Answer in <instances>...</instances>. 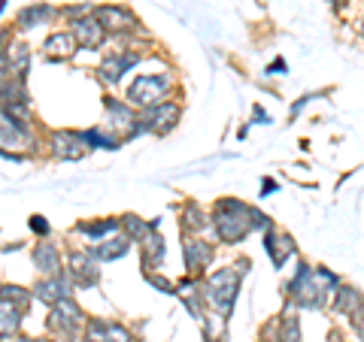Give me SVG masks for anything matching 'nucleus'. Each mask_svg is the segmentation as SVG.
Wrapping results in <instances>:
<instances>
[{"label":"nucleus","instance_id":"obj_1","mask_svg":"<svg viewBox=\"0 0 364 342\" xmlns=\"http://www.w3.org/2000/svg\"><path fill=\"white\" fill-rule=\"evenodd\" d=\"M213 227L222 243L234 246L240 239H246L249 231H255V227H267V219L261 212L249 209L240 200H219L213 209Z\"/></svg>","mask_w":364,"mask_h":342},{"label":"nucleus","instance_id":"obj_2","mask_svg":"<svg viewBox=\"0 0 364 342\" xmlns=\"http://www.w3.org/2000/svg\"><path fill=\"white\" fill-rule=\"evenodd\" d=\"M328 288H337V276L331 270H313L310 264H301L294 279L289 282V297L304 309H322L328 300Z\"/></svg>","mask_w":364,"mask_h":342},{"label":"nucleus","instance_id":"obj_3","mask_svg":"<svg viewBox=\"0 0 364 342\" xmlns=\"http://www.w3.org/2000/svg\"><path fill=\"white\" fill-rule=\"evenodd\" d=\"M173 91V76L170 73H143L128 85V104L136 109H152L164 104Z\"/></svg>","mask_w":364,"mask_h":342},{"label":"nucleus","instance_id":"obj_4","mask_svg":"<svg viewBox=\"0 0 364 342\" xmlns=\"http://www.w3.org/2000/svg\"><path fill=\"white\" fill-rule=\"evenodd\" d=\"M203 297L210 300V306L215 312H219L222 318L234 309V300H237V291H240V270H215L213 276L207 279V285H203Z\"/></svg>","mask_w":364,"mask_h":342},{"label":"nucleus","instance_id":"obj_5","mask_svg":"<svg viewBox=\"0 0 364 342\" xmlns=\"http://www.w3.org/2000/svg\"><path fill=\"white\" fill-rule=\"evenodd\" d=\"M9 145H13L16 161H25V155H18L16 149H33V133L28 121H18L0 109V155L9 152Z\"/></svg>","mask_w":364,"mask_h":342},{"label":"nucleus","instance_id":"obj_6","mask_svg":"<svg viewBox=\"0 0 364 342\" xmlns=\"http://www.w3.org/2000/svg\"><path fill=\"white\" fill-rule=\"evenodd\" d=\"M179 118H182V109L176 104H170V100H164V104H158L152 109H143V116L136 118V133L149 131V133L164 136L176 128Z\"/></svg>","mask_w":364,"mask_h":342},{"label":"nucleus","instance_id":"obj_7","mask_svg":"<svg viewBox=\"0 0 364 342\" xmlns=\"http://www.w3.org/2000/svg\"><path fill=\"white\" fill-rule=\"evenodd\" d=\"M88 321H85V315L82 309L70 300V297H64L52 306V315H49V327L52 330H61V336H76L79 330H82Z\"/></svg>","mask_w":364,"mask_h":342},{"label":"nucleus","instance_id":"obj_8","mask_svg":"<svg viewBox=\"0 0 364 342\" xmlns=\"http://www.w3.org/2000/svg\"><path fill=\"white\" fill-rule=\"evenodd\" d=\"M49 145L58 161H79V158H85L91 149L85 143V133H76V131H55Z\"/></svg>","mask_w":364,"mask_h":342},{"label":"nucleus","instance_id":"obj_9","mask_svg":"<svg viewBox=\"0 0 364 342\" xmlns=\"http://www.w3.org/2000/svg\"><path fill=\"white\" fill-rule=\"evenodd\" d=\"M67 276H70L73 285H79V288H95V285L100 282V267H97L95 255L73 252L70 258H67Z\"/></svg>","mask_w":364,"mask_h":342},{"label":"nucleus","instance_id":"obj_10","mask_svg":"<svg viewBox=\"0 0 364 342\" xmlns=\"http://www.w3.org/2000/svg\"><path fill=\"white\" fill-rule=\"evenodd\" d=\"M104 106H107V131H122V140L136 136V116L131 104H119V100L107 97Z\"/></svg>","mask_w":364,"mask_h":342},{"label":"nucleus","instance_id":"obj_11","mask_svg":"<svg viewBox=\"0 0 364 342\" xmlns=\"http://www.w3.org/2000/svg\"><path fill=\"white\" fill-rule=\"evenodd\" d=\"M70 294H73V279L64 276V272H58V276H43L37 285H33V297L46 306H55L58 300L70 297Z\"/></svg>","mask_w":364,"mask_h":342},{"label":"nucleus","instance_id":"obj_12","mask_svg":"<svg viewBox=\"0 0 364 342\" xmlns=\"http://www.w3.org/2000/svg\"><path fill=\"white\" fill-rule=\"evenodd\" d=\"M95 18L107 28V33H128L136 31V16L124 6H97Z\"/></svg>","mask_w":364,"mask_h":342},{"label":"nucleus","instance_id":"obj_13","mask_svg":"<svg viewBox=\"0 0 364 342\" xmlns=\"http://www.w3.org/2000/svg\"><path fill=\"white\" fill-rule=\"evenodd\" d=\"M136 61H140V55H136L134 49H128V52H112L109 58H107L104 64H100V70H97V73H100V82L112 88V85H116L124 73L131 70V67H134Z\"/></svg>","mask_w":364,"mask_h":342},{"label":"nucleus","instance_id":"obj_14","mask_svg":"<svg viewBox=\"0 0 364 342\" xmlns=\"http://www.w3.org/2000/svg\"><path fill=\"white\" fill-rule=\"evenodd\" d=\"M182 255H186V270L191 272V276H198V272L207 270V264L213 260V246L191 236V239L182 243Z\"/></svg>","mask_w":364,"mask_h":342},{"label":"nucleus","instance_id":"obj_15","mask_svg":"<svg viewBox=\"0 0 364 342\" xmlns=\"http://www.w3.org/2000/svg\"><path fill=\"white\" fill-rule=\"evenodd\" d=\"M73 37H76L79 45H85V49H100L104 40H107V28L100 25L97 18L85 16V18H76L73 21Z\"/></svg>","mask_w":364,"mask_h":342},{"label":"nucleus","instance_id":"obj_16","mask_svg":"<svg viewBox=\"0 0 364 342\" xmlns=\"http://www.w3.org/2000/svg\"><path fill=\"white\" fill-rule=\"evenodd\" d=\"M76 49H79V43L73 37V31H58V33H52V37L46 40L43 55L49 61H70L76 55Z\"/></svg>","mask_w":364,"mask_h":342},{"label":"nucleus","instance_id":"obj_17","mask_svg":"<svg viewBox=\"0 0 364 342\" xmlns=\"http://www.w3.org/2000/svg\"><path fill=\"white\" fill-rule=\"evenodd\" d=\"M33 267H37L43 276H58V272H61V252H58V246L37 243V248H33Z\"/></svg>","mask_w":364,"mask_h":342},{"label":"nucleus","instance_id":"obj_18","mask_svg":"<svg viewBox=\"0 0 364 342\" xmlns=\"http://www.w3.org/2000/svg\"><path fill=\"white\" fill-rule=\"evenodd\" d=\"M128 248H131V236L128 233H112L107 239H100V243H95V258L119 260L122 255H128Z\"/></svg>","mask_w":364,"mask_h":342},{"label":"nucleus","instance_id":"obj_19","mask_svg":"<svg viewBox=\"0 0 364 342\" xmlns=\"http://www.w3.org/2000/svg\"><path fill=\"white\" fill-rule=\"evenodd\" d=\"M334 312L340 315H361L364 312V297L358 288H349V285H340V288L334 291Z\"/></svg>","mask_w":364,"mask_h":342},{"label":"nucleus","instance_id":"obj_20","mask_svg":"<svg viewBox=\"0 0 364 342\" xmlns=\"http://www.w3.org/2000/svg\"><path fill=\"white\" fill-rule=\"evenodd\" d=\"M264 248L270 252V260H273V267H282L286 264V258L294 255V243H291V236L289 233H277V231H270L264 236Z\"/></svg>","mask_w":364,"mask_h":342},{"label":"nucleus","instance_id":"obj_21","mask_svg":"<svg viewBox=\"0 0 364 342\" xmlns=\"http://www.w3.org/2000/svg\"><path fill=\"white\" fill-rule=\"evenodd\" d=\"M6 61H9V70H13V76H18V79H25L28 76V67H31V49L25 43H18V40H13L6 45Z\"/></svg>","mask_w":364,"mask_h":342},{"label":"nucleus","instance_id":"obj_22","mask_svg":"<svg viewBox=\"0 0 364 342\" xmlns=\"http://www.w3.org/2000/svg\"><path fill=\"white\" fill-rule=\"evenodd\" d=\"M21 324V306H16L13 300L0 297V342L9 339Z\"/></svg>","mask_w":364,"mask_h":342},{"label":"nucleus","instance_id":"obj_23","mask_svg":"<svg viewBox=\"0 0 364 342\" xmlns=\"http://www.w3.org/2000/svg\"><path fill=\"white\" fill-rule=\"evenodd\" d=\"M55 16H61L58 9H52V6H46V4H40V6H25L21 13L16 16V25L21 28V31H28V28H33V25H43V21H52Z\"/></svg>","mask_w":364,"mask_h":342},{"label":"nucleus","instance_id":"obj_24","mask_svg":"<svg viewBox=\"0 0 364 342\" xmlns=\"http://www.w3.org/2000/svg\"><path fill=\"white\" fill-rule=\"evenodd\" d=\"M140 248H143V267H146V270L161 267V260H164V239H161V233L152 231V233L140 243Z\"/></svg>","mask_w":364,"mask_h":342},{"label":"nucleus","instance_id":"obj_25","mask_svg":"<svg viewBox=\"0 0 364 342\" xmlns=\"http://www.w3.org/2000/svg\"><path fill=\"white\" fill-rule=\"evenodd\" d=\"M122 231V221L116 219H100V221H88V224H79V233L88 236L91 243H100V239H107L112 233Z\"/></svg>","mask_w":364,"mask_h":342},{"label":"nucleus","instance_id":"obj_26","mask_svg":"<svg viewBox=\"0 0 364 342\" xmlns=\"http://www.w3.org/2000/svg\"><path fill=\"white\" fill-rule=\"evenodd\" d=\"M122 231L128 233L134 243H143V239L155 231V221H143L140 215H122Z\"/></svg>","mask_w":364,"mask_h":342},{"label":"nucleus","instance_id":"obj_27","mask_svg":"<svg viewBox=\"0 0 364 342\" xmlns=\"http://www.w3.org/2000/svg\"><path fill=\"white\" fill-rule=\"evenodd\" d=\"M207 212H203L198 203H186L182 206V231H188V233H200L203 227H207Z\"/></svg>","mask_w":364,"mask_h":342},{"label":"nucleus","instance_id":"obj_28","mask_svg":"<svg viewBox=\"0 0 364 342\" xmlns=\"http://www.w3.org/2000/svg\"><path fill=\"white\" fill-rule=\"evenodd\" d=\"M85 143L91 145V149H119V136H107L100 128H88L85 131Z\"/></svg>","mask_w":364,"mask_h":342},{"label":"nucleus","instance_id":"obj_29","mask_svg":"<svg viewBox=\"0 0 364 342\" xmlns=\"http://www.w3.org/2000/svg\"><path fill=\"white\" fill-rule=\"evenodd\" d=\"M0 297H4V300H13L16 306H21V309H25L28 300L33 297V291H25V288H18V285H4V288H0Z\"/></svg>","mask_w":364,"mask_h":342},{"label":"nucleus","instance_id":"obj_30","mask_svg":"<svg viewBox=\"0 0 364 342\" xmlns=\"http://www.w3.org/2000/svg\"><path fill=\"white\" fill-rule=\"evenodd\" d=\"M100 342H134V339H131V333L122 324H107L104 339H100Z\"/></svg>","mask_w":364,"mask_h":342},{"label":"nucleus","instance_id":"obj_31","mask_svg":"<svg viewBox=\"0 0 364 342\" xmlns=\"http://www.w3.org/2000/svg\"><path fill=\"white\" fill-rule=\"evenodd\" d=\"M97 6H91V4H82V6H67V9H61V16H67V18H85V16H91Z\"/></svg>","mask_w":364,"mask_h":342},{"label":"nucleus","instance_id":"obj_32","mask_svg":"<svg viewBox=\"0 0 364 342\" xmlns=\"http://www.w3.org/2000/svg\"><path fill=\"white\" fill-rule=\"evenodd\" d=\"M279 342H298V321L289 315L286 324H282V333H279Z\"/></svg>","mask_w":364,"mask_h":342},{"label":"nucleus","instance_id":"obj_33","mask_svg":"<svg viewBox=\"0 0 364 342\" xmlns=\"http://www.w3.org/2000/svg\"><path fill=\"white\" fill-rule=\"evenodd\" d=\"M146 279H149V285H155V288H161V291H167V294H176L173 285H170L164 276H155L152 270H146Z\"/></svg>","mask_w":364,"mask_h":342},{"label":"nucleus","instance_id":"obj_34","mask_svg":"<svg viewBox=\"0 0 364 342\" xmlns=\"http://www.w3.org/2000/svg\"><path fill=\"white\" fill-rule=\"evenodd\" d=\"M28 224H31V231H33V233H40V236H49V231H52L49 221H46L43 215H31V221H28Z\"/></svg>","mask_w":364,"mask_h":342},{"label":"nucleus","instance_id":"obj_35","mask_svg":"<svg viewBox=\"0 0 364 342\" xmlns=\"http://www.w3.org/2000/svg\"><path fill=\"white\" fill-rule=\"evenodd\" d=\"M9 79H13V70H9V61H6V55L0 52V85H4V82H9Z\"/></svg>","mask_w":364,"mask_h":342},{"label":"nucleus","instance_id":"obj_36","mask_svg":"<svg viewBox=\"0 0 364 342\" xmlns=\"http://www.w3.org/2000/svg\"><path fill=\"white\" fill-rule=\"evenodd\" d=\"M282 70H286V64H282V61H277V64H273L267 73H270V76H277V73H282Z\"/></svg>","mask_w":364,"mask_h":342},{"label":"nucleus","instance_id":"obj_37","mask_svg":"<svg viewBox=\"0 0 364 342\" xmlns=\"http://www.w3.org/2000/svg\"><path fill=\"white\" fill-rule=\"evenodd\" d=\"M273 188H277V182H273V179H264V197H267V194H270Z\"/></svg>","mask_w":364,"mask_h":342},{"label":"nucleus","instance_id":"obj_38","mask_svg":"<svg viewBox=\"0 0 364 342\" xmlns=\"http://www.w3.org/2000/svg\"><path fill=\"white\" fill-rule=\"evenodd\" d=\"M355 327H358V336H361V339H364V315H361V318H358V324H355Z\"/></svg>","mask_w":364,"mask_h":342},{"label":"nucleus","instance_id":"obj_39","mask_svg":"<svg viewBox=\"0 0 364 342\" xmlns=\"http://www.w3.org/2000/svg\"><path fill=\"white\" fill-rule=\"evenodd\" d=\"M18 342H49V339H33V336H21Z\"/></svg>","mask_w":364,"mask_h":342},{"label":"nucleus","instance_id":"obj_40","mask_svg":"<svg viewBox=\"0 0 364 342\" xmlns=\"http://www.w3.org/2000/svg\"><path fill=\"white\" fill-rule=\"evenodd\" d=\"M334 4H337V6H343V0H334Z\"/></svg>","mask_w":364,"mask_h":342},{"label":"nucleus","instance_id":"obj_41","mask_svg":"<svg viewBox=\"0 0 364 342\" xmlns=\"http://www.w3.org/2000/svg\"><path fill=\"white\" fill-rule=\"evenodd\" d=\"M361 37H364V21H361Z\"/></svg>","mask_w":364,"mask_h":342}]
</instances>
